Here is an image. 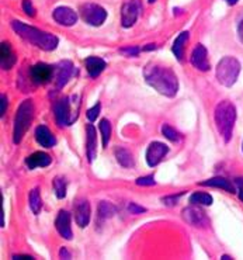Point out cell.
<instances>
[{"mask_svg":"<svg viewBox=\"0 0 243 260\" xmlns=\"http://www.w3.org/2000/svg\"><path fill=\"white\" fill-rule=\"evenodd\" d=\"M144 78L148 85L166 97H175L179 90V80L170 68L149 63L144 69Z\"/></svg>","mask_w":243,"mask_h":260,"instance_id":"6da1fadb","label":"cell"},{"mask_svg":"<svg viewBox=\"0 0 243 260\" xmlns=\"http://www.w3.org/2000/svg\"><path fill=\"white\" fill-rule=\"evenodd\" d=\"M13 30L17 32L18 36L21 37L23 40L28 41L32 45H36L38 48H41L43 51H54L58 47L59 44V40L58 37L51 34V32H45V31H41L36 28V27H31V25H27L21 21H12Z\"/></svg>","mask_w":243,"mask_h":260,"instance_id":"7a4b0ae2","label":"cell"},{"mask_svg":"<svg viewBox=\"0 0 243 260\" xmlns=\"http://www.w3.org/2000/svg\"><path fill=\"white\" fill-rule=\"evenodd\" d=\"M214 118L217 124L219 135L224 138L225 142H229L233 134V127L236 121V109L229 100H222L217 104L214 111Z\"/></svg>","mask_w":243,"mask_h":260,"instance_id":"3957f363","label":"cell"},{"mask_svg":"<svg viewBox=\"0 0 243 260\" xmlns=\"http://www.w3.org/2000/svg\"><path fill=\"white\" fill-rule=\"evenodd\" d=\"M34 118V104L32 100L27 99L20 104L17 110V114L14 118V128H13V142L20 144L21 139L24 138L27 129L30 128L31 122Z\"/></svg>","mask_w":243,"mask_h":260,"instance_id":"277c9868","label":"cell"},{"mask_svg":"<svg viewBox=\"0 0 243 260\" xmlns=\"http://www.w3.org/2000/svg\"><path fill=\"white\" fill-rule=\"evenodd\" d=\"M240 73V63L233 56H225L218 62L217 67V79L222 86L231 87L235 85L237 76Z\"/></svg>","mask_w":243,"mask_h":260,"instance_id":"5b68a950","label":"cell"},{"mask_svg":"<svg viewBox=\"0 0 243 260\" xmlns=\"http://www.w3.org/2000/svg\"><path fill=\"white\" fill-rule=\"evenodd\" d=\"M76 96L63 97L54 104L55 120L59 127H69L78 118L76 113H72V104L75 103Z\"/></svg>","mask_w":243,"mask_h":260,"instance_id":"8992f818","label":"cell"},{"mask_svg":"<svg viewBox=\"0 0 243 260\" xmlns=\"http://www.w3.org/2000/svg\"><path fill=\"white\" fill-rule=\"evenodd\" d=\"M80 16L85 23L93 27H100L107 18V12L96 3H86L80 7Z\"/></svg>","mask_w":243,"mask_h":260,"instance_id":"52a82bcc","label":"cell"},{"mask_svg":"<svg viewBox=\"0 0 243 260\" xmlns=\"http://www.w3.org/2000/svg\"><path fill=\"white\" fill-rule=\"evenodd\" d=\"M142 12L141 0H125L121 7V25L124 28H129L136 23V20Z\"/></svg>","mask_w":243,"mask_h":260,"instance_id":"ba28073f","label":"cell"},{"mask_svg":"<svg viewBox=\"0 0 243 260\" xmlns=\"http://www.w3.org/2000/svg\"><path fill=\"white\" fill-rule=\"evenodd\" d=\"M183 219L187 222V224L193 225V226H198V228H202V226H207L208 225V218L205 215V212L202 211L201 208L195 207V204H193L191 207H187L183 210Z\"/></svg>","mask_w":243,"mask_h":260,"instance_id":"9c48e42d","label":"cell"},{"mask_svg":"<svg viewBox=\"0 0 243 260\" xmlns=\"http://www.w3.org/2000/svg\"><path fill=\"white\" fill-rule=\"evenodd\" d=\"M167 152H169V148H167V145H164L163 142H158V141L152 142L146 149V162L151 168H155L163 160V157L167 155Z\"/></svg>","mask_w":243,"mask_h":260,"instance_id":"30bf717a","label":"cell"},{"mask_svg":"<svg viewBox=\"0 0 243 260\" xmlns=\"http://www.w3.org/2000/svg\"><path fill=\"white\" fill-rule=\"evenodd\" d=\"M75 73V65L71 61H62L59 62L56 67L54 68V75H55V83L56 87L61 89L63 86L66 85L67 82L71 80V78Z\"/></svg>","mask_w":243,"mask_h":260,"instance_id":"8fae6325","label":"cell"},{"mask_svg":"<svg viewBox=\"0 0 243 260\" xmlns=\"http://www.w3.org/2000/svg\"><path fill=\"white\" fill-rule=\"evenodd\" d=\"M30 76L37 85H45L54 76V68L47 63H36L30 69Z\"/></svg>","mask_w":243,"mask_h":260,"instance_id":"7c38bea8","label":"cell"},{"mask_svg":"<svg viewBox=\"0 0 243 260\" xmlns=\"http://www.w3.org/2000/svg\"><path fill=\"white\" fill-rule=\"evenodd\" d=\"M191 65L198 69L201 72H207L210 71V61H208V51L202 44H197L195 48L193 49L191 54Z\"/></svg>","mask_w":243,"mask_h":260,"instance_id":"4fadbf2b","label":"cell"},{"mask_svg":"<svg viewBox=\"0 0 243 260\" xmlns=\"http://www.w3.org/2000/svg\"><path fill=\"white\" fill-rule=\"evenodd\" d=\"M52 17L56 23L66 27H72L78 23V13L66 6L56 7L52 13Z\"/></svg>","mask_w":243,"mask_h":260,"instance_id":"5bb4252c","label":"cell"},{"mask_svg":"<svg viewBox=\"0 0 243 260\" xmlns=\"http://www.w3.org/2000/svg\"><path fill=\"white\" fill-rule=\"evenodd\" d=\"M75 221L76 224L79 225L80 228H86L89 222H90V204L87 200H79L76 204H75Z\"/></svg>","mask_w":243,"mask_h":260,"instance_id":"9a60e30c","label":"cell"},{"mask_svg":"<svg viewBox=\"0 0 243 260\" xmlns=\"http://www.w3.org/2000/svg\"><path fill=\"white\" fill-rule=\"evenodd\" d=\"M55 226H56V231L58 234L66 239V241H71L73 238L72 228H71V214L65 210H61L58 212V217L55 219Z\"/></svg>","mask_w":243,"mask_h":260,"instance_id":"2e32d148","label":"cell"},{"mask_svg":"<svg viewBox=\"0 0 243 260\" xmlns=\"http://www.w3.org/2000/svg\"><path fill=\"white\" fill-rule=\"evenodd\" d=\"M86 155L90 164L97 156V134L91 124H87L86 127Z\"/></svg>","mask_w":243,"mask_h":260,"instance_id":"e0dca14e","label":"cell"},{"mask_svg":"<svg viewBox=\"0 0 243 260\" xmlns=\"http://www.w3.org/2000/svg\"><path fill=\"white\" fill-rule=\"evenodd\" d=\"M36 141L44 148H52L56 145V138L52 131L45 125H38L36 128Z\"/></svg>","mask_w":243,"mask_h":260,"instance_id":"ac0fdd59","label":"cell"},{"mask_svg":"<svg viewBox=\"0 0 243 260\" xmlns=\"http://www.w3.org/2000/svg\"><path fill=\"white\" fill-rule=\"evenodd\" d=\"M17 61L16 55L12 51V47L9 43H2L0 47V65L3 71H9L14 67V63Z\"/></svg>","mask_w":243,"mask_h":260,"instance_id":"d6986e66","label":"cell"},{"mask_svg":"<svg viewBox=\"0 0 243 260\" xmlns=\"http://www.w3.org/2000/svg\"><path fill=\"white\" fill-rule=\"evenodd\" d=\"M25 165L28 169H37V168H47L51 165V156L45 152H34L32 155L27 156Z\"/></svg>","mask_w":243,"mask_h":260,"instance_id":"ffe728a7","label":"cell"},{"mask_svg":"<svg viewBox=\"0 0 243 260\" xmlns=\"http://www.w3.org/2000/svg\"><path fill=\"white\" fill-rule=\"evenodd\" d=\"M86 69H87V73L90 78H97L100 76V73L103 72L106 69V61L98 58V56H89L86 58Z\"/></svg>","mask_w":243,"mask_h":260,"instance_id":"44dd1931","label":"cell"},{"mask_svg":"<svg viewBox=\"0 0 243 260\" xmlns=\"http://www.w3.org/2000/svg\"><path fill=\"white\" fill-rule=\"evenodd\" d=\"M200 186H208V187H218V188H224L225 191L228 193H236V187L235 184L228 180L225 177H213V179H208L205 182H201Z\"/></svg>","mask_w":243,"mask_h":260,"instance_id":"7402d4cb","label":"cell"},{"mask_svg":"<svg viewBox=\"0 0 243 260\" xmlns=\"http://www.w3.org/2000/svg\"><path fill=\"white\" fill-rule=\"evenodd\" d=\"M189 41V32L187 31H183L179 34L175 43H173V47H171V51L173 54L177 58V61H183V56H184V45Z\"/></svg>","mask_w":243,"mask_h":260,"instance_id":"603a6c76","label":"cell"},{"mask_svg":"<svg viewBox=\"0 0 243 260\" xmlns=\"http://www.w3.org/2000/svg\"><path fill=\"white\" fill-rule=\"evenodd\" d=\"M116 159L118 164L121 165L122 168H134L135 160L134 157H132V153L131 152H128L127 149H124V148H118L116 149Z\"/></svg>","mask_w":243,"mask_h":260,"instance_id":"cb8c5ba5","label":"cell"},{"mask_svg":"<svg viewBox=\"0 0 243 260\" xmlns=\"http://www.w3.org/2000/svg\"><path fill=\"white\" fill-rule=\"evenodd\" d=\"M30 208L36 215H38L43 208V199H41V193L38 187L32 188L30 191Z\"/></svg>","mask_w":243,"mask_h":260,"instance_id":"d4e9b609","label":"cell"},{"mask_svg":"<svg viewBox=\"0 0 243 260\" xmlns=\"http://www.w3.org/2000/svg\"><path fill=\"white\" fill-rule=\"evenodd\" d=\"M114 214H116V207L109 201H100V204H98V218L100 219H109V218L114 217Z\"/></svg>","mask_w":243,"mask_h":260,"instance_id":"484cf974","label":"cell"},{"mask_svg":"<svg viewBox=\"0 0 243 260\" xmlns=\"http://www.w3.org/2000/svg\"><path fill=\"white\" fill-rule=\"evenodd\" d=\"M190 203L195 206H211L213 204V197L208 193H194L190 196Z\"/></svg>","mask_w":243,"mask_h":260,"instance_id":"4316f807","label":"cell"},{"mask_svg":"<svg viewBox=\"0 0 243 260\" xmlns=\"http://www.w3.org/2000/svg\"><path fill=\"white\" fill-rule=\"evenodd\" d=\"M100 133H101V138H103V146L104 148H107L110 142V138H111V125H110V121L109 120H101L100 121Z\"/></svg>","mask_w":243,"mask_h":260,"instance_id":"83f0119b","label":"cell"},{"mask_svg":"<svg viewBox=\"0 0 243 260\" xmlns=\"http://www.w3.org/2000/svg\"><path fill=\"white\" fill-rule=\"evenodd\" d=\"M54 188L55 194L59 200L66 197V182L63 177H55L54 179Z\"/></svg>","mask_w":243,"mask_h":260,"instance_id":"f1b7e54d","label":"cell"},{"mask_svg":"<svg viewBox=\"0 0 243 260\" xmlns=\"http://www.w3.org/2000/svg\"><path fill=\"white\" fill-rule=\"evenodd\" d=\"M162 134H163L166 138L169 139V141H173V142H177V141H180V134L177 133L176 129L170 125H167V124H164L163 127H162Z\"/></svg>","mask_w":243,"mask_h":260,"instance_id":"f546056e","label":"cell"},{"mask_svg":"<svg viewBox=\"0 0 243 260\" xmlns=\"http://www.w3.org/2000/svg\"><path fill=\"white\" fill-rule=\"evenodd\" d=\"M100 109H101V106H100V103H97L96 106H93L91 109L87 110V118H89V121H96V118L98 117V114H100Z\"/></svg>","mask_w":243,"mask_h":260,"instance_id":"4dcf8cb0","label":"cell"},{"mask_svg":"<svg viewBox=\"0 0 243 260\" xmlns=\"http://www.w3.org/2000/svg\"><path fill=\"white\" fill-rule=\"evenodd\" d=\"M136 184H138V186H155L156 182H155L153 176H145V177L136 179Z\"/></svg>","mask_w":243,"mask_h":260,"instance_id":"1f68e13d","label":"cell"},{"mask_svg":"<svg viewBox=\"0 0 243 260\" xmlns=\"http://www.w3.org/2000/svg\"><path fill=\"white\" fill-rule=\"evenodd\" d=\"M182 196L183 193L176 194V196H167V197H163V199H162V203H164L166 206H176Z\"/></svg>","mask_w":243,"mask_h":260,"instance_id":"d6a6232c","label":"cell"},{"mask_svg":"<svg viewBox=\"0 0 243 260\" xmlns=\"http://www.w3.org/2000/svg\"><path fill=\"white\" fill-rule=\"evenodd\" d=\"M23 10H24L25 14L30 16V17H34V16H36V9L32 6L31 0H23Z\"/></svg>","mask_w":243,"mask_h":260,"instance_id":"836d02e7","label":"cell"},{"mask_svg":"<svg viewBox=\"0 0 243 260\" xmlns=\"http://www.w3.org/2000/svg\"><path fill=\"white\" fill-rule=\"evenodd\" d=\"M140 47H127V48L120 49V52L124 55H127V56H136V55L140 54Z\"/></svg>","mask_w":243,"mask_h":260,"instance_id":"e575fe53","label":"cell"},{"mask_svg":"<svg viewBox=\"0 0 243 260\" xmlns=\"http://www.w3.org/2000/svg\"><path fill=\"white\" fill-rule=\"evenodd\" d=\"M128 211H129V214H141V212H145L146 208L138 206L136 203H129V206H128Z\"/></svg>","mask_w":243,"mask_h":260,"instance_id":"d590c367","label":"cell"},{"mask_svg":"<svg viewBox=\"0 0 243 260\" xmlns=\"http://www.w3.org/2000/svg\"><path fill=\"white\" fill-rule=\"evenodd\" d=\"M235 183L239 187V199L243 201V177H239V179H235Z\"/></svg>","mask_w":243,"mask_h":260,"instance_id":"8d00e7d4","label":"cell"},{"mask_svg":"<svg viewBox=\"0 0 243 260\" xmlns=\"http://www.w3.org/2000/svg\"><path fill=\"white\" fill-rule=\"evenodd\" d=\"M6 110H7V97L5 96V94H2V113H0L2 117H5V114H6Z\"/></svg>","mask_w":243,"mask_h":260,"instance_id":"74e56055","label":"cell"},{"mask_svg":"<svg viewBox=\"0 0 243 260\" xmlns=\"http://www.w3.org/2000/svg\"><path fill=\"white\" fill-rule=\"evenodd\" d=\"M237 34H239V40L243 43V16L239 20V24H237Z\"/></svg>","mask_w":243,"mask_h":260,"instance_id":"f35d334b","label":"cell"},{"mask_svg":"<svg viewBox=\"0 0 243 260\" xmlns=\"http://www.w3.org/2000/svg\"><path fill=\"white\" fill-rule=\"evenodd\" d=\"M59 256H61L62 259H71V253L67 252L66 248H62L61 250H59Z\"/></svg>","mask_w":243,"mask_h":260,"instance_id":"ab89813d","label":"cell"},{"mask_svg":"<svg viewBox=\"0 0 243 260\" xmlns=\"http://www.w3.org/2000/svg\"><path fill=\"white\" fill-rule=\"evenodd\" d=\"M13 259H20V260H34L32 256H27V254H14L13 256Z\"/></svg>","mask_w":243,"mask_h":260,"instance_id":"60d3db41","label":"cell"},{"mask_svg":"<svg viewBox=\"0 0 243 260\" xmlns=\"http://www.w3.org/2000/svg\"><path fill=\"white\" fill-rule=\"evenodd\" d=\"M151 49H156V45H153V44H149L148 47L144 48V51H151Z\"/></svg>","mask_w":243,"mask_h":260,"instance_id":"b9f144b4","label":"cell"},{"mask_svg":"<svg viewBox=\"0 0 243 260\" xmlns=\"http://www.w3.org/2000/svg\"><path fill=\"white\" fill-rule=\"evenodd\" d=\"M225 2H226V3H228V5H231V6H233V5H236L239 0H225Z\"/></svg>","mask_w":243,"mask_h":260,"instance_id":"7bdbcfd3","label":"cell"},{"mask_svg":"<svg viewBox=\"0 0 243 260\" xmlns=\"http://www.w3.org/2000/svg\"><path fill=\"white\" fill-rule=\"evenodd\" d=\"M148 2H149V3H155L156 0H148Z\"/></svg>","mask_w":243,"mask_h":260,"instance_id":"ee69618b","label":"cell"}]
</instances>
